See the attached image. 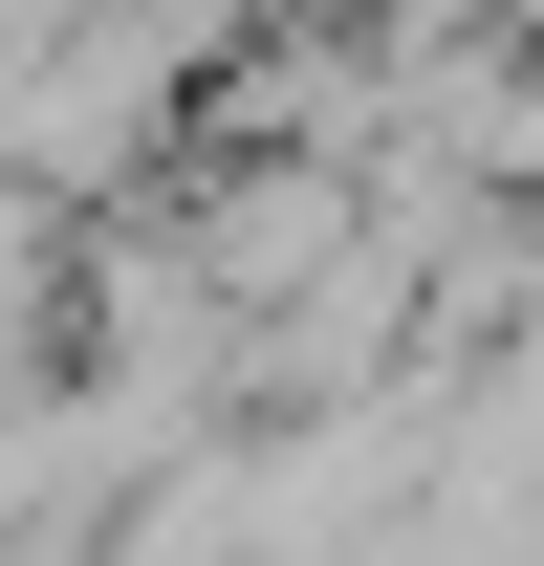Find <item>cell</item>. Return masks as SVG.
Listing matches in <instances>:
<instances>
[{
    "label": "cell",
    "mask_w": 544,
    "mask_h": 566,
    "mask_svg": "<svg viewBox=\"0 0 544 566\" xmlns=\"http://www.w3.org/2000/svg\"><path fill=\"white\" fill-rule=\"evenodd\" d=\"M175 240L218 262V305H240V327H283L305 283H348V262H370V175H348V153H218V132H197Z\"/></svg>",
    "instance_id": "obj_1"
},
{
    "label": "cell",
    "mask_w": 544,
    "mask_h": 566,
    "mask_svg": "<svg viewBox=\"0 0 544 566\" xmlns=\"http://www.w3.org/2000/svg\"><path fill=\"white\" fill-rule=\"evenodd\" d=\"M523 370H544V218H523Z\"/></svg>",
    "instance_id": "obj_2"
}]
</instances>
